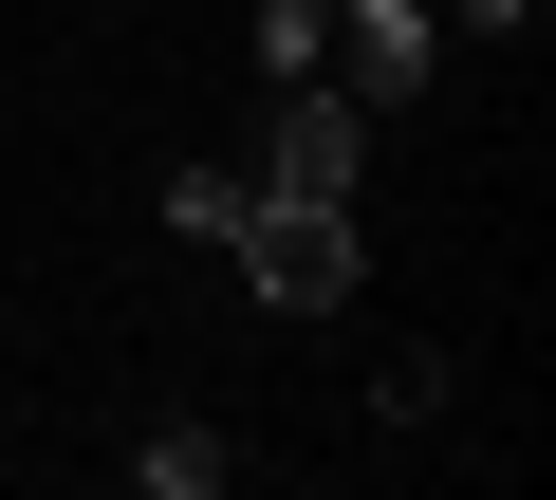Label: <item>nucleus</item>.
<instances>
[{"label": "nucleus", "instance_id": "nucleus-1", "mask_svg": "<svg viewBox=\"0 0 556 500\" xmlns=\"http://www.w3.org/2000/svg\"><path fill=\"white\" fill-rule=\"evenodd\" d=\"M278 204H353L371 185V93L353 75H278V112H260V149H241Z\"/></svg>", "mask_w": 556, "mask_h": 500}, {"label": "nucleus", "instance_id": "nucleus-2", "mask_svg": "<svg viewBox=\"0 0 556 500\" xmlns=\"http://www.w3.org/2000/svg\"><path fill=\"white\" fill-rule=\"evenodd\" d=\"M223 260H241L278 316H334V297L371 279V241H353V204H278V185H260V204L223 222Z\"/></svg>", "mask_w": 556, "mask_h": 500}, {"label": "nucleus", "instance_id": "nucleus-3", "mask_svg": "<svg viewBox=\"0 0 556 500\" xmlns=\"http://www.w3.org/2000/svg\"><path fill=\"white\" fill-rule=\"evenodd\" d=\"M316 75H353L371 112H408L427 75H445V20H427V0H334V56Z\"/></svg>", "mask_w": 556, "mask_h": 500}, {"label": "nucleus", "instance_id": "nucleus-4", "mask_svg": "<svg viewBox=\"0 0 556 500\" xmlns=\"http://www.w3.org/2000/svg\"><path fill=\"white\" fill-rule=\"evenodd\" d=\"M130 482H149V500H204V482H223V445H204V426H149V445H130Z\"/></svg>", "mask_w": 556, "mask_h": 500}, {"label": "nucleus", "instance_id": "nucleus-5", "mask_svg": "<svg viewBox=\"0 0 556 500\" xmlns=\"http://www.w3.org/2000/svg\"><path fill=\"white\" fill-rule=\"evenodd\" d=\"M334 56V0H260V75H316Z\"/></svg>", "mask_w": 556, "mask_h": 500}, {"label": "nucleus", "instance_id": "nucleus-6", "mask_svg": "<svg viewBox=\"0 0 556 500\" xmlns=\"http://www.w3.org/2000/svg\"><path fill=\"white\" fill-rule=\"evenodd\" d=\"M241 204H260V167H186V185H167V222H186V241H223Z\"/></svg>", "mask_w": 556, "mask_h": 500}, {"label": "nucleus", "instance_id": "nucleus-7", "mask_svg": "<svg viewBox=\"0 0 556 500\" xmlns=\"http://www.w3.org/2000/svg\"><path fill=\"white\" fill-rule=\"evenodd\" d=\"M427 20H482V38H519V20H538V0H427Z\"/></svg>", "mask_w": 556, "mask_h": 500}]
</instances>
